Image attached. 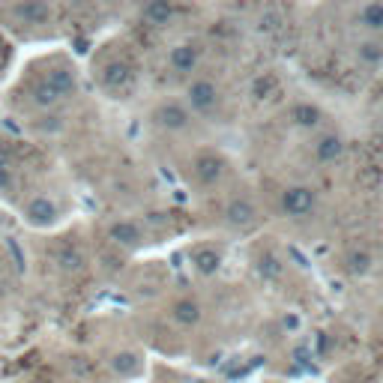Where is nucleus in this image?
<instances>
[{"label":"nucleus","mask_w":383,"mask_h":383,"mask_svg":"<svg viewBox=\"0 0 383 383\" xmlns=\"http://www.w3.org/2000/svg\"><path fill=\"white\" fill-rule=\"evenodd\" d=\"M183 102H186V108L192 114H198V117H210V114H216L219 105H222V90H219V84H216L213 78H204L201 75V78H192L186 84Z\"/></svg>","instance_id":"nucleus-1"},{"label":"nucleus","mask_w":383,"mask_h":383,"mask_svg":"<svg viewBox=\"0 0 383 383\" xmlns=\"http://www.w3.org/2000/svg\"><path fill=\"white\" fill-rule=\"evenodd\" d=\"M153 123L165 132H183L192 126V111L186 108V102H177V99H165L153 108Z\"/></svg>","instance_id":"nucleus-2"},{"label":"nucleus","mask_w":383,"mask_h":383,"mask_svg":"<svg viewBox=\"0 0 383 383\" xmlns=\"http://www.w3.org/2000/svg\"><path fill=\"white\" fill-rule=\"evenodd\" d=\"M192 174L201 186H219L228 174V162L222 153L216 150H201L195 159H192Z\"/></svg>","instance_id":"nucleus-3"},{"label":"nucleus","mask_w":383,"mask_h":383,"mask_svg":"<svg viewBox=\"0 0 383 383\" xmlns=\"http://www.w3.org/2000/svg\"><path fill=\"white\" fill-rule=\"evenodd\" d=\"M204 60V45L195 42V40H186L180 45H174L168 51V66L177 72V75H192Z\"/></svg>","instance_id":"nucleus-4"},{"label":"nucleus","mask_w":383,"mask_h":383,"mask_svg":"<svg viewBox=\"0 0 383 383\" xmlns=\"http://www.w3.org/2000/svg\"><path fill=\"white\" fill-rule=\"evenodd\" d=\"M314 204H317V198L309 186H290L282 192V213L290 216V219H305V216H312Z\"/></svg>","instance_id":"nucleus-5"},{"label":"nucleus","mask_w":383,"mask_h":383,"mask_svg":"<svg viewBox=\"0 0 383 383\" xmlns=\"http://www.w3.org/2000/svg\"><path fill=\"white\" fill-rule=\"evenodd\" d=\"M108 240L120 249H141L144 246V228L135 219H114L108 225Z\"/></svg>","instance_id":"nucleus-6"},{"label":"nucleus","mask_w":383,"mask_h":383,"mask_svg":"<svg viewBox=\"0 0 383 383\" xmlns=\"http://www.w3.org/2000/svg\"><path fill=\"white\" fill-rule=\"evenodd\" d=\"M57 216H60L57 204L51 201L48 195H36V198H30L28 204H24V219H28L30 225H36V228L54 225V222H57Z\"/></svg>","instance_id":"nucleus-7"},{"label":"nucleus","mask_w":383,"mask_h":383,"mask_svg":"<svg viewBox=\"0 0 383 383\" xmlns=\"http://www.w3.org/2000/svg\"><path fill=\"white\" fill-rule=\"evenodd\" d=\"M225 219L231 228H249L254 225V219H258V210H254V204L249 198H231L225 204Z\"/></svg>","instance_id":"nucleus-8"},{"label":"nucleus","mask_w":383,"mask_h":383,"mask_svg":"<svg viewBox=\"0 0 383 383\" xmlns=\"http://www.w3.org/2000/svg\"><path fill=\"white\" fill-rule=\"evenodd\" d=\"M189 261L201 276H213V273H219V266H222V252L216 246H204L201 242V246L189 252Z\"/></svg>","instance_id":"nucleus-9"},{"label":"nucleus","mask_w":383,"mask_h":383,"mask_svg":"<svg viewBox=\"0 0 383 383\" xmlns=\"http://www.w3.org/2000/svg\"><path fill=\"white\" fill-rule=\"evenodd\" d=\"M201 302L192 300V297H180L171 302V321L180 324V326H195L201 321Z\"/></svg>","instance_id":"nucleus-10"},{"label":"nucleus","mask_w":383,"mask_h":383,"mask_svg":"<svg viewBox=\"0 0 383 383\" xmlns=\"http://www.w3.org/2000/svg\"><path fill=\"white\" fill-rule=\"evenodd\" d=\"M341 153H344V141H341V135L326 132V135L317 138V144H314V156H317V162L329 165V162L341 159Z\"/></svg>","instance_id":"nucleus-11"},{"label":"nucleus","mask_w":383,"mask_h":383,"mask_svg":"<svg viewBox=\"0 0 383 383\" xmlns=\"http://www.w3.org/2000/svg\"><path fill=\"white\" fill-rule=\"evenodd\" d=\"M372 252H365V249H350L348 254H344V270H348L350 276H365V273H372Z\"/></svg>","instance_id":"nucleus-12"},{"label":"nucleus","mask_w":383,"mask_h":383,"mask_svg":"<svg viewBox=\"0 0 383 383\" xmlns=\"http://www.w3.org/2000/svg\"><path fill=\"white\" fill-rule=\"evenodd\" d=\"M290 117L297 126H302V129H314V126L324 120V114L317 105H312V102H300V105L290 108Z\"/></svg>","instance_id":"nucleus-13"},{"label":"nucleus","mask_w":383,"mask_h":383,"mask_svg":"<svg viewBox=\"0 0 383 383\" xmlns=\"http://www.w3.org/2000/svg\"><path fill=\"white\" fill-rule=\"evenodd\" d=\"M141 18L153 28H162V24H168L174 18V6L171 4H147L141 9Z\"/></svg>","instance_id":"nucleus-14"},{"label":"nucleus","mask_w":383,"mask_h":383,"mask_svg":"<svg viewBox=\"0 0 383 383\" xmlns=\"http://www.w3.org/2000/svg\"><path fill=\"white\" fill-rule=\"evenodd\" d=\"M111 365H114V372L117 375H123V377H132V375H138V368H141V360H138V353H117L111 360Z\"/></svg>","instance_id":"nucleus-15"},{"label":"nucleus","mask_w":383,"mask_h":383,"mask_svg":"<svg viewBox=\"0 0 383 383\" xmlns=\"http://www.w3.org/2000/svg\"><path fill=\"white\" fill-rule=\"evenodd\" d=\"M12 12H16L21 21H36V24L45 21V18L51 16V9H48L45 4H21V6L12 9Z\"/></svg>","instance_id":"nucleus-16"},{"label":"nucleus","mask_w":383,"mask_h":383,"mask_svg":"<svg viewBox=\"0 0 383 383\" xmlns=\"http://www.w3.org/2000/svg\"><path fill=\"white\" fill-rule=\"evenodd\" d=\"M363 21L368 24V28L380 30V28H383V4H372V6H365V9H363Z\"/></svg>","instance_id":"nucleus-17"},{"label":"nucleus","mask_w":383,"mask_h":383,"mask_svg":"<svg viewBox=\"0 0 383 383\" xmlns=\"http://www.w3.org/2000/svg\"><path fill=\"white\" fill-rule=\"evenodd\" d=\"M261 273L266 278H276L278 273H282V264H278V258H273V254H264L261 258Z\"/></svg>","instance_id":"nucleus-18"},{"label":"nucleus","mask_w":383,"mask_h":383,"mask_svg":"<svg viewBox=\"0 0 383 383\" xmlns=\"http://www.w3.org/2000/svg\"><path fill=\"white\" fill-rule=\"evenodd\" d=\"M360 57H363L365 63H380V45H372V42L360 45Z\"/></svg>","instance_id":"nucleus-19"}]
</instances>
